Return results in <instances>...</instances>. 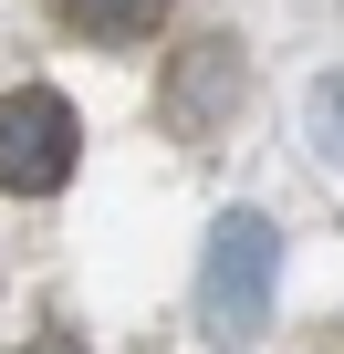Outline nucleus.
I'll return each instance as SVG.
<instances>
[{"label":"nucleus","instance_id":"f257e3e1","mask_svg":"<svg viewBox=\"0 0 344 354\" xmlns=\"http://www.w3.org/2000/svg\"><path fill=\"white\" fill-rule=\"evenodd\" d=\"M271 292H282V230H271L261 209H230V219L209 230V261H199V333L230 344V354L261 344Z\"/></svg>","mask_w":344,"mask_h":354},{"label":"nucleus","instance_id":"f03ea898","mask_svg":"<svg viewBox=\"0 0 344 354\" xmlns=\"http://www.w3.org/2000/svg\"><path fill=\"white\" fill-rule=\"evenodd\" d=\"M84 156V125L53 84H21V94H0V188L11 198H53L63 177Z\"/></svg>","mask_w":344,"mask_h":354},{"label":"nucleus","instance_id":"7ed1b4c3","mask_svg":"<svg viewBox=\"0 0 344 354\" xmlns=\"http://www.w3.org/2000/svg\"><path fill=\"white\" fill-rule=\"evenodd\" d=\"M240 84H251V73H240V42H219V32L188 42L178 73H167V125H178V136H219V125L240 115Z\"/></svg>","mask_w":344,"mask_h":354},{"label":"nucleus","instance_id":"20e7f679","mask_svg":"<svg viewBox=\"0 0 344 354\" xmlns=\"http://www.w3.org/2000/svg\"><path fill=\"white\" fill-rule=\"evenodd\" d=\"M63 11V32H84V42H105V53H125V42H146L178 0H53Z\"/></svg>","mask_w":344,"mask_h":354},{"label":"nucleus","instance_id":"39448f33","mask_svg":"<svg viewBox=\"0 0 344 354\" xmlns=\"http://www.w3.org/2000/svg\"><path fill=\"white\" fill-rule=\"evenodd\" d=\"M313 136H323V156H344V73L313 84Z\"/></svg>","mask_w":344,"mask_h":354}]
</instances>
